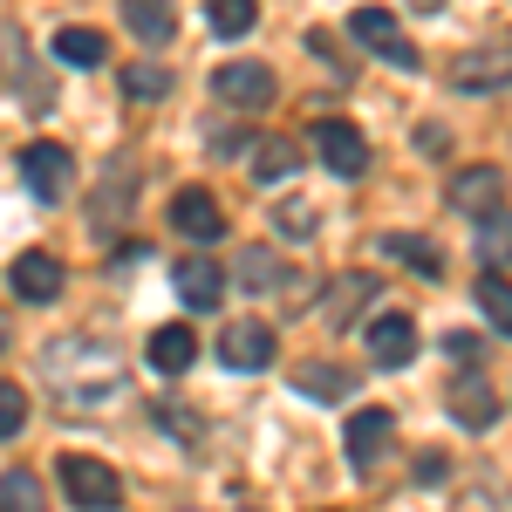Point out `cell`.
<instances>
[{
  "mask_svg": "<svg viewBox=\"0 0 512 512\" xmlns=\"http://www.w3.org/2000/svg\"><path fill=\"white\" fill-rule=\"evenodd\" d=\"M362 349L376 355V369H403V362L417 355V321L410 315H376L369 335H362Z\"/></svg>",
  "mask_w": 512,
  "mask_h": 512,
  "instance_id": "obj_11",
  "label": "cell"
},
{
  "mask_svg": "<svg viewBox=\"0 0 512 512\" xmlns=\"http://www.w3.org/2000/svg\"><path fill=\"white\" fill-rule=\"evenodd\" d=\"M444 349L458 355V362H478V355H485V342H478V335H465V328H458V335H444Z\"/></svg>",
  "mask_w": 512,
  "mask_h": 512,
  "instance_id": "obj_30",
  "label": "cell"
},
{
  "mask_svg": "<svg viewBox=\"0 0 512 512\" xmlns=\"http://www.w3.org/2000/svg\"><path fill=\"white\" fill-rule=\"evenodd\" d=\"M390 437H396V417L383 410V403H369V410H355L349 417V431H342V444H349V465L355 472H369L383 451H390Z\"/></svg>",
  "mask_w": 512,
  "mask_h": 512,
  "instance_id": "obj_8",
  "label": "cell"
},
{
  "mask_svg": "<svg viewBox=\"0 0 512 512\" xmlns=\"http://www.w3.org/2000/svg\"><path fill=\"white\" fill-rule=\"evenodd\" d=\"M123 28L144 48H164V41L178 35V14H171V0H123Z\"/></svg>",
  "mask_w": 512,
  "mask_h": 512,
  "instance_id": "obj_16",
  "label": "cell"
},
{
  "mask_svg": "<svg viewBox=\"0 0 512 512\" xmlns=\"http://www.w3.org/2000/svg\"><path fill=\"white\" fill-rule=\"evenodd\" d=\"M451 205H458V212H472V219H485V212H499V205H506V178H499L492 164H472V171H458V178H451Z\"/></svg>",
  "mask_w": 512,
  "mask_h": 512,
  "instance_id": "obj_12",
  "label": "cell"
},
{
  "mask_svg": "<svg viewBox=\"0 0 512 512\" xmlns=\"http://www.w3.org/2000/svg\"><path fill=\"white\" fill-rule=\"evenodd\" d=\"M294 390L315 396V403H335V396L355 390V376H349V369H335V362H301V369H294Z\"/></svg>",
  "mask_w": 512,
  "mask_h": 512,
  "instance_id": "obj_19",
  "label": "cell"
},
{
  "mask_svg": "<svg viewBox=\"0 0 512 512\" xmlns=\"http://www.w3.org/2000/svg\"><path fill=\"white\" fill-rule=\"evenodd\" d=\"M21 178H28V192H35L41 205H62L69 185H76V158H69L62 144H28V151H21Z\"/></svg>",
  "mask_w": 512,
  "mask_h": 512,
  "instance_id": "obj_4",
  "label": "cell"
},
{
  "mask_svg": "<svg viewBox=\"0 0 512 512\" xmlns=\"http://www.w3.org/2000/svg\"><path fill=\"white\" fill-rule=\"evenodd\" d=\"M239 280H246V287H280V260L274 253H260V246H246V253H239Z\"/></svg>",
  "mask_w": 512,
  "mask_h": 512,
  "instance_id": "obj_27",
  "label": "cell"
},
{
  "mask_svg": "<svg viewBox=\"0 0 512 512\" xmlns=\"http://www.w3.org/2000/svg\"><path fill=\"white\" fill-rule=\"evenodd\" d=\"M0 512H41V478L35 472H0Z\"/></svg>",
  "mask_w": 512,
  "mask_h": 512,
  "instance_id": "obj_26",
  "label": "cell"
},
{
  "mask_svg": "<svg viewBox=\"0 0 512 512\" xmlns=\"http://www.w3.org/2000/svg\"><path fill=\"white\" fill-rule=\"evenodd\" d=\"M478 308H485V321L499 328V335H512V280L506 274H478Z\"/></svg>",
  "mask_w": 512,
  "mask_h": 512,
  "instance_id": "obj_23",
  "label": "cell"
},
{
  "mask_svg": "<svg viewBox=\"0 0 512 512\" xmlns=\"http://www.w3.org/2000/svg\"><path fill=\"white\" fill-rule=\"evenodd\" d=\"M7 280H14V294H21L28 308L62 301V260H55V253H21V260L7 267Z\"/></svg>",
  "mask_w": 512,
  "mask_h": 512,
  "instance_id": "obj_10",
  "label": "cell"
},
{
  "mask_svg": "<svg viewBox=\"0 0 512 512\" xmlns=\"http://www.w3.org/2000/svg\"><path fill=\"white\" fill-rule=\"evenodd\" d=\"M62 492L76 499V512H117L123 506V478L103 458H82V451H62Z\"/></svg>",
  "mask_w": 512,
  "mask_h": 512,
  "instance_id": "obj_2",
  "label": "cell"
},
{
  "mask_svg": "<svg viewBox=\"0 0 512 512\" xmlns=\"http://www.w3.org/2000/svg\"><path fill=\"white\" fill-rule=\"evenodd\" d=\"M417 478H424V485H444V458H437V451H424V465H417Z\"/></svg>",
  "mask_w": 512,
  "mask_h": 512,
  "instance_id": "obj_31",
  "label": "cell"
},
{
  "mask_svg": "<svg viewBox=\"0 0 512 512\" xmlns=\"http://www.w3.org/2000/svg\"><path fill=\"white\" fill-rule=\"evenodd\" d=\"M205 21H212V35H253V21H260V0H205Z\"/></svg>",
  "mask_w": 512,
  "mask_h": 512,
  "instance_id": "obj_21",
  "label": "cell"
},
{
  "mask_svg": "<svg viewBox=\"0 0 512 512\" xmlns=\"http://www.w3.org/2000/svg\"><path fill=\"white\" fill-rule=\"evenodd\" d=\"M410 7H417V14H437V7H444V0H410Z\"/></svg>",
  "mask_w": 512,
  "mask_h": 512,
  "instance_id": "obj_32",
  "label": "cell"
},
{
  "mask_svg": "<svg viewBox=\"0 0 512 512\" xmlns=\"http://www.w3.org/2000/svg\"><path fill=\"white\" fill-rule=\"evenodd\" d=\"M315 151H321V164H328L335 178H362V171H369V144H362V130L342 123V117L315 123Z\"/></svg>",
  "mask_w": 512,
  "mask_h": 512,
  "instance_id": "obj_7",
  "label": "cell"
},
{
  "mask_svg": "<svg viewBox=\"0 0 512 512\" xmlns=\"http://www.w3.org/2000/svg\"><path fill=\"white\" fill-rule=\"evenodd\" d=\"M294 164H301V144L294 137H260L253 144V185H280Z\"/></svg>",
  "mask_w": 512,
  "mask_h": 512,
  "instance_id": "obj_18",
  "label": "cell"
},
{
  "mask_svg": "<svg viewBox=\"0 0 512 512\" xmlns=\"http://www.w3.org/2000/svg\"><path fill=\"white\" fill-rule=\"evenodd\" d=\"M171 226H178L185 239H198V246H212V239L226 233V212H219L212 192H178L171 198Z\"/></svg>",
  "mask_w": 512,
  "mask_h": 512,
  "instance_id": "obj_14",
  "label": "cell"
},
{
  "mask_svg": "<svg viewBox=\"0 0 512 512\" xmlns=\"http://www.w3.org/2000/svg\"><path fill=\"white\" fill-rule=\"evenodd\" d=\"M212 89H219V103H233V110H267L280 96V82L267 62H226V69H212Z\"/></svg>",
  "mask_w": 512,
  "mask_h": 512,
  "instance_id": "obj_5",
  "label": "cell"
},
{
  "mask_svg": "<svg viewBox=\"0 0 512 512\" xmlns=\"http://www.w3.org/2000/svg\"><path fill=\"white\" fill-rule=\"evenodd\" d=\"M349 41L369 48V55H383V62H396V69H417V41L396 28L390 7H355L349 14Z\"/></svg>",
  "mask_w": 512,
  "mask_h": 512,
  "instance_id": "obj_3",
  "label": "cell"
},
{
  "mask_svg": "<svg viewBox=\"0 0 512 512\" xmlns=\"http://www.w3.org/2000/svg\"><path fill=\"white\" fill-rule=\"evenodd\" d=\"M451 417H458L465 431H492V424H499V396L472 376V383H458V390H451Z\"/></svg>",
  "mask_w": 512,
  "mask_h": 512,
  "instance_id": "obj_17",
  "label": "cell"
},
{
  "mask_svg": "<svg viewBox=\"0 0 512 512\" xmlns=\"http://www.w3.org/2000/svg\"><path fill=\"white\" fill-rule=\"evenodd\" d=\"M451 82H458L465 96H492V89H506V82H512V41H492V48L458 55V62H451Z\"/></svg>",
  "mask_w": 512,
  "mask_h": 512,
  "instance_id": "obj_6",
  "label": "cell"
},
{
  "mask_svg": "<svg viewBox=\"0 0 512 512\" xmlns=\"http://www.w3.org/2000/svg\"><path fill=\"white\" fill-rule=\"evenodd\" d=\"M171 287H178V301H185V308H198V315H205V308H219L226 274H219L205 253H192V260H178V267H171Z\"/></svg>",
  "mask_w": 512,
  "mask_h": 512,
  "instance_id": "obj_13",
  "label": "cell"
},
{
  "mask_svg": "<svg viewBox=\"0 0 512 512\" xmlns=\"http://www.w3.org/2000/svg\"><path fill=\"white\" fill-rule=\"evenodd\" d=\"M274 226H280L287 239H315V226H321V219H315V205H301V198H287V205L274 212Z\"/></svg>",
  "mask_w": 512,
  "mask_h": 512,
  "instance_id": "obj_28",
  "label": "cell"
},
{
  "mask_svg": "<svg viewBox=\"0 0 512 512\" xmlns=\"http://www.w3.org/2000/svg\"><path fill=\"white\" fill-rule=\"evenodd\" d=\"M55 55H62L69 69H96V62L110 55V41L96 35V28H62V35H55Z\"/></svg>",
  "mask_w": 512,
  "mask_h": 512,
  "instance_id": "obj_22",
  "label": "cell"
},
{
  "mask_svg": "<svg viewBox=\"0 0 512 512\" xmlns=\"http://www.w3.org/2000/svg\"><path fill=\"white\" fill-rule=\"evenodd\" d=\"M478 253L492 260V274H499V267H506V260H512V212H506V205L478 219Z\"/></svg>",
  "mask_w": 512,
  "mask_h": 512,
  "instance_id": "obj_25",
  "label": "cell"
},
{
  "mask_svg": "<svg viewBox=\"0 0 512 512\" xmlns=\"http://www.w3.org/2000/svg\"><path fill=\"white\" fill-rule=\"evenodd\" d=\"M0 349H7V315H0Z\"/></svg>",
  "mask_w": 512,
  "mask_h": 512,
  "instance_id": "obj_33",
  "label": "cell"
},
{
  "mask_svg": "<svg viewBox=\"0 0 512 512\" xmlns=\"http://www.w3.org/2000/svg\"><path fill=\"white\" fill-rule=\"evenodd\" d=\"M41 376H48V390L62 396V410H103V403H117L130 390V369H123L117 349H103V342H48V362H41Z\"/></svg>",
  "mask_w": 512,
  "mask_h": 512,
  "instance_id": "obj_1",
  "label": "cell"
},
{
  "mask_svg": "<svg viewBox=\"0 0 512 512\" xmlns=\"http://www.w3.org/2000/svg\"><path fill=\"white\" fill-rule=\"evenodd\" d=\"M219 362L226 369H267L274 362V328L267 321H226V335H219Z\"/></svg>",
  "mask_w": 512,
  "mask_h": 512,
  "instance_id": "obj_9",
  "label": "cell"
},
{
  "mask_svg": "<svg viewBox=\"0 0 512 512\" xmlns=\"http://www.w3.org/2000/svg\"><path fill=\"white\" fill-rule=\"evenodd\" d=\"M144 355H151V369H164V376H185V369L198 362V335L185 328V321H164Z\"/></svg>",
  "mask_w": 512,
  "mask_h": 512,
  "instance_id": "obj_15",
  "label": "cell"
},
{
  "mask_svg": "<svg viewBox=\"0 0 512 512\" xmlns=\"http://www.w3.org/2000/svg\"><path fill=\"white\" fill-rule=\"evenodd\" d=\"M28 424V396L14 390V383H0V437H14Z\"/></svg>",
  "mask_w": 512,
  "mask_h": 512,
  "instance_id": "obj_29",
  "label": "cell"
},
{
  "mask_svg": "<svg viewBox=\"0 0 512 512\" xmlns=\"http://www.w3.org/2000/svg\"><path fill=\"white\" fill-rule=\"evenodd\" d=\"M123 96H130V103H164V96H171V69L130 62V69H123Z\"/></svg>",
  "mask_w": 512,
  "mask_h": 512,
  "instance_id": "obj_24",
  "label": "cell"
},
{
  "mask_svg": "<svg viewBox=\"0 0 512 512\" xmlns=\"http://www.w3.org/2000/svg\"><path fill=\"white\" fill-rule=\"evenodd\" d=\"M383 253H390V260H403V267H417L424 280L444 274V253H437L431 239H417V233H390V239H383Z\"/></svg>",
  "mask_w": 512,
  "mask_h": 512,
  "instance_id": "obj_20",
  "label": "cell"
}]
</instances>
